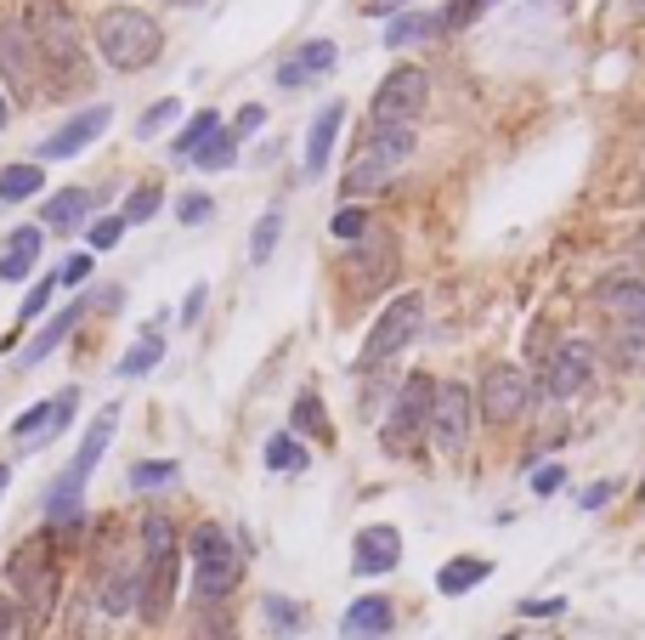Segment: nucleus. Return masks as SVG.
<instances>
[{
  "mask_svg": "<svg viewBox=\"0 0 645 640\" xmlns=\"http://www.w3.org/2000/svg\"><path fill=\"white\" fill-rule=\"evenodd\" d=\"M493 579V561H482V556H459V561H448L436 572V590L441 595H470L475 584H487Z\"/></svg>",
  "mask_w": 645,
  "mask_h": 640,
  "instance_id": "25",
  "label": "nucleus"
},
{
  "mask_svg": "<svg viewBox=\"0 0 645 640\" xmlns=\"http://www.w3.org/2000/svg\"><path fill=\"white\" fill-rule=\"evenodd\" d=\"M176 114H182V103H176V96H164V103H153L142 119H136V137H159V130L176 119Z\"/></svg>",
  "mask_w": 645,
  "mask_h": 640,
  "instance_id": "40",
  "label": "nucleus"
},
{
  "mask_svg": "<svg viewBox=\"0 0 645 640\" xmlns=\"http://www.w3.org/2000/svg\"><path fill=\"white\" fill-rule=\"evenodd\" d=\"M402 561V533L396 527H362L357 533V550H352V572L357 579H385V572H396Z\"/></svg>",
  "mask_w": 645,
  "mask_h": 640,
  "instance_id": "16",
  "label": "nucleus"
},
{
  "mask_svg": "<svg viewBox=\"0 0 645 640\" xmlns=\"http://www.w3.org/2000/svg\"><path fill=\"white\" fill-rule=\"evenodd\" d=\"M261 125H266V108H255V103H250L244 114H238V125H232V137H250V130H261Z\"/></svg>",
  "mask_w": 645,
  "mask_h": 640,
  "instance_id": "50",
  "label": "nucleus"
},
{
  "mask_svg": "<svg viewBox=\"0 0 645 640\" xmlns=\"http://www.w3.org/2000/svg\"><path fill=\"white\" fill-rule=\"evenodd\" d=\"M618 368H634V363H645V329H618Z\"/></svg>",
  "mask_w": 645,
  "mask_h": 640,
  "instance_id": "42",
  "label": "nucleus"
},
{
  "mask_svg": "<svg viewBox=\"0 0 645 640\" xmlns=\"http://www.w3.org/2000/svg\"><path fill=\"white\" fill-rule=\"evenodd\" d=\"M7 579L23 601V624L28 635H41L46 618H51V606H57V567H51V550H46V538H23L18 556L7 561Z\"/></svg>",
  "mask_w": 645,
  "mask_h": 640,
  "instance_id": "5",
  "label": "nucleus"
},
{
  "mask_svg": "<svg viewBox=\"0 0 645 640\" xmlns=\"http://www.w3.org/2000/svg\"><path fill=\"white\" fill-rule=\"evenodd\" d=\"M407 153H414V125H368V130H362V159H357V164L391 176Z\"/></svg>",
  "mask_w": 645,
  "mask_h": 640,
  "instance_id": "17",
  "label": "nucleus"
},
{
  "mask_svg": "<svg viewBox=\"0 0 645 640\" xmlns=\"http://www.w3.org/2000/svg\"><path fill=\"white\" fill-rule=\"evenodd\" d=\"M51 295H57V273H51V278H41V284L28 289V300H23V323H28V318H41V312L51 307Z\"/></svg>",
  "mask_w": 645,
  "mask_h": 640,
  "instance_id": "46",
  "label": "nucleus"
},
{
  "mask_svg": "<svg viewBox=\"0 0 645 640\" xmlns=\"http://www.w3.org/2000/svg\"><path fill=\"white\" fill-rule=\"evenodd\" d=\"M640 239H645V227H640Z\"/></svg>",
  "mask_w": 645,
  "mask_h": 640,
  "instance_id": "59",
  "label": "nucleus"
},
{
  "mask_svg": "<svg viewBox=\"0 0 645 640\" xmlns=\"http://www.w3.org/2000/svg\"><path fill=\"white\" fill-rule=\"evenodd\" d=\"M521 613H527V618H561L566 601H561V595H550V601H521Z\"/></svg>",
  "mask_w": 645,
  "mask_h": 640,
  "instance_id": "49",
  "label": "nucleus"
},
{
  "mask_svg": "<svg viewBox=\"0 0 645 640\" xmlns=\"http://www.w3.org/2000/svg\"><path fill=\"white\" fill-rule=\"evenodd\" d=\"M470 414H475L470 386L441 380V386H436V402H430V443L448 454V459H459L464 443H470Z\"/></svg>",
  "mask_w": 645,
  "mask_h": 640,
  "instance_id": "11",
  "label": "nucleus"
},
{
  "mask_svg": "<svg viewBox=\"0 0 645 640\" xmlns=\"http://www.w3.org/2000/svg\"><path fill=\"white\" fill-rule=\"evenodd\" d=\"M176 579H182L176 527H170V516L153 511V516H142V595H136L148 624L170 618V606H176Z\"/></svg>",
  "mask_w": 645,
  "mask_h": 640,
  "instance_id": "1",
  "label": "nucleus"
},
{
  "mask_svg": "<svg viewBox=\"0 0 645 640\" xmlns=\"http://www.w3.org/2000/svg\"><path fill=\"white\" fill-rule=\"evenodd\" d=\"M7 119H12V108H7V96H0V130H7Z\"/></svg>",
  "mask_w": 645,
  "mask_h": 640,
  "instance_id": "55",
  "label": "nucleus"
},
{
  "mask_svg": "<svg viewBox=\"0 0 645 640\" xmlns=\"http://www.w3.org/2000/svg\"><path fill=\"white\" fill-rule=\"evenodd\" d=\"M34 255H41V227H18L12 244H7V255H0V284H23L28 266H34Z\"/></svg>",
  "mask_w": 645,
  "mask_h": 640,
  "instance_id": "26",
  "label": "nucleus"
},
{
  "mask_svg": "<svg viewBox=\"0 0 645 640\" xmlns=\"http://www.w3.org/2000/svg\"><path fill=\"white\" fill-rule=\"evenodd\" d=\"M595 300L618 318V329H645V273H623V278H606L595 289Z\"/></svg>",
  "mask_w": 645,
  "mask_h": 640,
  "instance_id": "18",
  "label": "nucleus"
},
{
  "mask_svg": "<svg viewBox=\"0 0 645 640\" xmlns=\"http://www.w3.org/2000/svg\"><path fill=\"white\" fill-rule=\"evenodd\" d=\"M487 7H493V0H453V7L441 12V35H448V28H470V23L482 18Z\"/></svg>",
  "mask_w": 645,
  "mask_h": 640,
  "instance_id": "41",
  "label": "nucleus"
},
{
  "mask_svg": "<svg viewBox=\"0 0 645 640\" xmlns=\"http://www.w3.org/2000/svg\"><path fill=\"white\" fill-rule=\"evenodd\" d=\"M7 482H12V470H7V465H0V493H7Z\"/></svg>",
  "mask_w": 645,
  "mask_h": 640,
  "instance_id": "56",
  "label": "nucleus"
},
{
  "mask_svg": "<svg viewBox=\"0 0 645 640\" xmlns=\"http://www.w3.org/2000/svg\"><path fill=\"white\" fill-rule=\"evenodd\" d=\"M430 35H441V12H402L391 28H385V46H414V41H430Z\"/></svg>",
  "mask_w": 645,
  "mask_h": 640,
  "instance_id": "30",
  "label": "nucleus"
},
{
  "mask_svg": "<svg viewBox=\"0 0 645 640\" xmlns=\"http://www.w3.org/2000/svg\"><path fill=\"white\" fill-rule=\"evenodd\" d=\"M278 239H284V216H278V210H266V216L255 221V232H250V261L266 266L272 250H278Z\"/></svg>",
  "mask_w": 645,
  "mask_h": 640,
  "instance_id": "34",
  "label": "nucleus"
},
{
  "mask_svg": "<svg viewBox=\"0 0 645 640\" xmlns=\"http://www.w3.org/2000/svg\"><path fill=\"white\" fill-rule=\"evenodd\" d=\"M159 46H164V28L142 7H108V12L96 18V52L119 75L148 69V62L159 57Z\"/></svg>",
  "mask_w": 645,
  "mask_h": 640,
  "instance_id": "3",
  "label": "nucleus"
},
{
  "mask_svg": "<svg viewBox=\"0 0 645 640\" xmlns=\"http://www.w3.org/2000/svg\"><path fill=\"white\" fill-rule=\"evenodd\" d=\"M85 312H91V300H68V307H62V312H57V318H51V323H46L41 334H34L28 346H23V357H18V363H23V368L46 363V357H51V352H57V346L68 341V329H74V323H80Z\"/></svg>",
  "mask_w": 645,
  "mask_h": 640,
  "instance_id": "21",
  "label": "nucleus"
},
{
  "mask_svg": "<svg viewBox=\"0 0 645 640\" xmlns=\"http://www.w3.org/2000/svg\"><path fill=\"white\" fill-rule=\"evenodd\" d=\"M261 618H266L272 635H284V640L306 629V613H300V606H295L289 595H266V601H261Z\"/></svg>",
  "mask_w": 645,
  "mask_h": 640,
  "instance_id": "32",
  "label": "nucleus"
},
{
  "mask_svg": "<svg viewBox=\"0 0 645 640\" xmlns=\"http://www.w3.org/2000/svg\"><path fill=\"white\" fill-rule=\"evenodd\" d=\"M114 431H119V402H108V409L96 414V425L85 431L80 454L68 459V470H62V477L46 488V516H51V527H74V522H80V499H85V482H91V470L102 465V454H108Z\"/></svg>",
  "mask_w": 645,
  "mask_h": 640,
  "instance_id": "2",
  "label": "nucleus"
},
{
  "mask_svg": "<svg viewBox=\"0 0 645 640\" xmlns=\"http://www.w3.org/2000/svg\"><path fill=\"white\" fill-rule=\"evenodd\" d=\"M28 35H34V52H41V69L51 75L57 91L80 85L85 75V52H80V35H74V18H68L62 0H41L28 18Z\"/></svg>",
  "mask_w": 645,
  "mask_h": 640,
  "instance_id": "4",
  "label": "nucleus"
},
{
  "mask_svg": "<svg viewBox=\"0 0 645 640\" xmlns=\"http://www.w3.org/2000/svg\"><path fill=\"white\" fill-rule=\"evenodd\" d=\"M334 239H346V244H357V239H368V216L352 205V210H339L334 216Z\"/></svg>",
  "mask_w": 645,
  "mask_h": 640,
  "instance_id": "45",
  "label": "nucleus"
},
{
  "mask_svg": "<svg viewBox=\"0 0 645 640\" xmlns=\"http://www.w3.org/2000/svg\"><path fill=\"white\" fill-rule=\"evenodd\" d=\"M289 420H295V431H300V436H329L323 402H318L312 391H300V397H295V414H289Z\"/></svg>",
  "mask_w": 645,
  "mask_h": 640,
  "instance_id": "37",
  "label": "nucleus"
},
{
  "mask_svg": "<svg viewBox=\"0 0 645 640\" xmlns=\"http://www.w3.org/2000/svg\"><path fill=\"white\" fill-rule=\"evenodd\" d=\"M232 624L221 618V601H204V618H198V635L193 640H227Z\"/></svg>",
  "mask_w": 645,
  "mask_h": 640,
  "instance_id": "43",
  "label": "nucleus"
},
{
  "mask_svg": "<svg viewBox=\"0 0 645 640\" xmlns=\"http://www.w3.org/2000/svg\"><path fill=\"white\" fill-rule=\"evenodd\" d=\"M46 187V171L41 164H7V171H0V198H7V205H18V198H34Z\"/></svg>",
  "mask_w": 645,
  "mask_h": 640,
  "instance_id": "31",
  "label": "nucleus"
},
{
  "mask_svg": "<svg viewBox=\"0 0 645 640\" xmlns=\"http://www.w3.org/2000/svg\"><path fill=\"white\" fill-rule=\"evenodd\" d=\"M187 556H193V595L198 601H227L232 584H238V572H244V561H238V550H232V538L216 522H198Z\"/></svg>",
  "mask_w": 645,
  "mask_h": 640,
  "instance_id": "7",
  "label": "nucleus"
},
{
  "mask_svg": "<svg viewBox=\"0 0 645 640\" xmlns=\"http://www.w3.org/2000/svg\"><path fill=\"white\" fill-rule=\"evenodd\" d=\"M108 125H114V108H108V103L80 108L74 119H62V125H57V130H51V137H46L41 148H34V153H41V164H46V159H74V153H85V148H91V142H96Z\"/></svg>",
  "mask_w": 645,
  "mask_h": 640,
  "instance_id": "13",
  "label": "nucleus"
},
{
  "mask_svg": "<svg viewBox=\"0 0 645 640\" xmlns=\"http://www.w3.org/2000/svg\"><path fill=\"white\" fill-rule=\"evenodd\" d=\"M589 380H595V346L572 334V341H561L550 357H543V380H538V386H543V397L566 402V397L584 391Z\"/></svg>",
  "mask_w": 645,
  "mask_h": 640,
  "instance_id": "12",
  "label": "nucleus"
},
{
  "mask_svg": "<svg viewBox=\"0 0 645 640\" xmlns=\"http://www.w3.org/2000/svg\"><path fill=\"white\" fill-rule=\"evenodd\" d=\"M12 624H18V606H12L7 595H0V640H7V635H12Z\"/></svg>",
  "mask_w": 645,
  "mask_h": 640,
  "instance_id": "54",
  "label": "nucleus"
},
{
  "mask_svg": "<svg viewBox=\"0 0 645 640\" xmlns=\"http://www.w3.org/2000/svg\"><path fill=\"white\" fill-rule=\"evenodd\" d=\"M74 409H80V391H57L51 402H34L28 414H18L12 436H18L23 448H34V443H51V436H62V425L74 420Z\"/></svg>",
  "mask_w": 645,
  "mask_h": 640,
  "instance_id": "14",
  "label": "nucleus"
},
{
  "mask_svg": "<svg viewBox=\"0 0 645 640\" xmlns=\"http://www.w3.org/2000/svg\"><path fill=\"white\" fill-rule=\"evenodd\" d=\"M266 470H306V448L295 443L289 431L266 436Z\"/></svg>",
  "mask_w": 645,
  "mask_h": 640,
  "instance_id": "35",
  "label": "nucleus"
},
{
  "mask_svg": "<svg viewBox=\"0 0 645 640\" xmlns=\"http://www.w3.org/2000/svg\"><path fill=\"white\" fill-rule=\"evenodd\" d=\"M85 278H91V255H68L57 273V284H85Z\"/></svg>",
  "mask_w": 645,
  "mask_h": 640,
  "instance_id": "48",
  "label": "nucleus"
},
{
  "mask_svg": "<svg viewBox=\"0 0 645 640\" xmlns=\"http://www.w3.org/2000/svg\"><path fill=\"white\" fill-rule=\"evenodd\" d=\"M232 153H238V137H232V130H216V137L193 153V164H198V171H227Z\"/></svg>",
  "mask_w": 645,
  "mask_h": 640,
  "instance_id": "36",
  "label": "nucleus"
},
{
  "mask_svg": "<svg viewBox=\"0 0 645 640\" xmlns=\"http://www.w3.org/2000/svg\"><path fill=\"white\" fill-rule=\"evenodd\" d=\"M176 459H136L130 465V488L136 493H153V488H170V482H176Z\"/></svg>",
  "mask_w": 645,
  "mask_h": 640,
  "instance_id": "33",
  "label": "nucleus"
},
{
  "mask_svg": "<svg viewBox=\"0 0 645 640\" xmlns=\"http://www.w3.org/2000/svg\"><path fill=\"white\" fill-rule=\"evenodd\" d=\"M176 7H198V0H176Z\"/></svg>",
  "mask_w": 645,
  "mask_h": 640,
  "instance_id": "58",
  "label": "nucleus"
},
{
  "mask_svg": "<svg viewBox=\"0 0 645 640\" xmlns=\"http://www.w3.org/2000/svg\"><path fill=\"white\" fill-rule=\"evenodd\" d=\"M425 96H430L425 69H419V62H402V69H391L380 80V91H373L368 125H414V114L425 108Z\"/></svg>",
  "mask_w": 645,
  "mask_h": 640,
  "instance_id": "9",
  "label": "nucleus"
},
{
  "mask_svg": "<svg viewBox=\"0 0 645 640\" xmlns=\"http://www.w3.org/2000/svg\"><path fill=\"white\" fill-rule=\"evenodd\" d=\"M0 69H7L18 96L41 85V52H34L28 23H7V28H0Z\"/></svg>",
  "mask_w": 645,
  "mask_h": 640,
  "instance_id": "15",
  "label": "nucleus"
},
{
  "mask_svg": "<svg viewBox=\"0 0 645 640\" xmlns=\"http://www.w3.org/2000/svg\"><path fill=\"white\" fill-rule=\"evenodd\" d=\"M629 7H634V12H640V18H645V0H629Z\"/></svg>",
  "mask_w": 645,
  "mask_h": 640,
  "instance_id": "57",
  "label": "nucleus"
},
{
  "mask_svg": "<svg viewBox=\"0 0 645 640\" xmlns=\"http://www.w3.org/2000/svg\"><path fill=\"white\" fill-rule=\"evenodd\" d=\"M221 130V119H216V108H198L182 130H176V142H170V159H182V164H193V153L204 148Z\"/></svg>",
  "mask_w": 645,
  "mask_h": 640,
  "instance_id": "27",
  "label": "nucleus"
},
{
  "mask_svg": "<svg viewBox=\"0 0 645 640\" xmlns=\"http://www.w3.org/2000/svg\"><path fill=\"white\" fill-rule=\"evenodd\" d=\"M198 312H204V284H198V289H193V295L182 300V323H193Z\"/></svg>",
  "mask_w": 645,
  "mask_h": 640,
  "instance_id": "53",
  "label": "nucleus"
},
{
  "mask_svg": "<svg viewBox=\"0 0 645 640\" xmlns=\"http://www.w3.org/2000/svg\"><path fill=\"white\" fill-rule=\"evenodd\" d=\"M136 595H142V561H114L108 579H102V606L108 613H130Z\"/></svg>",
  "mask_w": 645,
  "mask_h": 640,
  "instance_id": "24",
  "label": "nucleus"
},
{
  "mask_svg": "<svg viewBox=\"0 0 645 640\" xmlns=\"http://www.w3.org/2000/svg\"><path fill=\"white\" fill-rule=\"evenodd\" d=\"M402 7H414V0H362V12H368V18H396Z\"/></svg>",
  "mask_w": 645,
  "mask_h": 640,
  "instance_id": "51",
  "label": "nucleus"
},
{
  "mask_svg": "<svg viewBox=\"0 0 645 640\" xmlns=\"http://www.w3.org/2000/svg\"><path fill=\"white\" fill-rule=\"evenodd\" d=\"M125 239V216H102V221H91V250H114Z\"/></svg>",
  "mask_w": 645,
  "mask_h": 640,
  "instance_id": "44",
  "label": "nucleus"
},
{
  "mask_svg": "<svg viewBox=\"0 0 645 640\" xmlns=\"http://www.w3.org/2000/svg\"><path fill=\"white\" fill-rule=\"evenodd\" d=\"M391 624H396L391 601H385V595H362V601L346 606V618H339V635H346V640H385Z\"/></svg>",
  "mask_w": 645,
  "mask_h": 640,
  "instance_id": "19",
  "label": "nucleus"
},
{
  "mask_svg": "<svg viewBox=\"0 0 645 640\" xmlns=\"http://www.w3.org/2000/svg\"><path fill=\"white\" fill-rule=\"evenodd\" d=\"M430 402H436V380L430 375H414V380H402L396 402H391V414L380 425V448L391 459H407L425 436H430Z\"/></svg>",
  "mask_w": 645,
  "mask_h": 640,
  "instance_id": "6",
  "label": "nucleus"
},
{
  "mask_svg": "<svg viewBox=\"0 0 645 640\" xmlns=\"http://www.w3.org/2000/svg\"><path fill=\"white\" fill-rule=\"evenodd\" d=\"M391 266H396V250H391L385 239H373V261H368V255H352L346 273H352L357 289H380V284L391 278Z\"/></svg>",
  "mask_w": 645,
  "mask_h": 640,
  "instance_id": "28",
  "label": "nucleus"
},
{
  "mask_svg": "<svg viewBox=\"0 0 645 640\" xmlns=\"http://www.w3.org/2000/svg\"><path fill=\"white\" fill-rule=\"evenodd\" d=\"M159 357H164V334H159V329H148L142 341H136V346L119 357V380H142V375H153Z\"/></svg>",
  "mask_w": 645,
  "mask_h": 640,
  "instance_id": "29",
  "label": "nucleus"
},
{
  "mask_svg": "<svg viewBox=\"0 0 645 640\" xmlns=\"http://www.w3.org/2000/svg\"><path fill=\"white\" fill-rule=\"evenodd\" d=\"M419 323H425V300H419V289H407V295H396L391 307L373 318V329H368V341H362V357H357V368H380V363H391L407 341L419 334Z\"/></svg>",
  "mask_w": 645,
  "mask_h": 640,
  "instance_id": "8",
  "label": "nucleus"
},
{
  "mask_svg": "<svg viewBox=\"0 0 645 640\" xmlns=\"http://www.w3.org/2000/svg\"><path fill=\"white\" fill-rule=\"evenodd\" d=\"M176 216H182V227H204V221L216 216V198L210 193H182L176 198Z\"/></svg>",
  "mask_w": 645,
  "mask_h": 640,
  "instance_id": "39",
  "label": "nucleus"
},
{
  "mask_svg": "<svg viewBox=\"0 0 645 640\" xmlns=\"http://www.w3.org/2000/svg\"><path fill=\"white\" fill-rule=\"evenodd\" d=\"M334 41H306L289 62H278V85L284 91H300V85H312V80H323L329 69H334Z\"/></svg>",
  "mask_w": 645,
  "mask_h": 640,
  "instance_id": "20",
  "label": "nucleus"
},
{
  "mask_svg": "<svg viewBox=\"0 0 645 640\" xmlns=\"http://www.w3.org/2000/svg\"><path fill=\"white\" fill-rule=\"evenodd\" d=\"M527 402H532V380H527V368H521V363H493V368H487V380H482V391H475V409H482L487 425H509V420H521V414H527Z\"/></svg>",
  "mask_w": 645,
  "mask_h": 640,
  "instance_id": "10",
  "label": "nucleus"
},
{
  "mask_svg": "<svg viewBox=\"0 0 645 640\" xmlns=\"http://www.w3.org/2000/svg\"><path fill=\"white\" fill-rule=\"evenodd\" d=\"M561 482H566V470H561V465L532 470V493H561Z\"/></svg>",
  "mask_w": 645,
  "mask_h": 640,
  "instance_id": "47",
  "label": "nucleus"
},
{
  "mask_svg": "<svg viewBox=\"0 0 645 640\" xmlns=\"http://www.w3.org/2000/svg\"><path fill=\"white\" fill-rule=\"evenodd\" d=\"M339 125H346V103H329L312 130H306V176H323V164L334 153V137H339Z\"/></svg>",
  "mask_w": 645,
  "mask_h": 640,
  "instance_id": "23",
  "label": "nucleus"
},
{
  "mask_svg": "<svg viewBox=\"0 0 645 640\" xmlns=\"http://www.w3.org/2000/svg\"><path fill=\"white\" fill-rule=\"evenodd\" d=\"M606 499H611V482H595V488H584V499H577V504H584V511H600Z\"/></svg>",
  "mask_w": 645,
  "mask_h": 640,
  "instance_id": "52",
  "label": "nucleus"
},
{
  "mask_svg": "<svg viewBox=\"0 0 645 640\" xmlns=\"http://www.w3.org/2000/svg\"><path fill=\"white\" fill-rule=\"evenodd\" d=\"M91 210H96V193H85V187H62V193H51L46 205H41V227H51V232H74Z\"/></svg>",
  "mask_w": 645,
  "mask_h": 640,
  "instance_id": "22",
  "label": "nucleus"
},
{
  "mask_svg": "<svg viewBox=\"0 0 645 640\" xmlns=\"http://www.w3.org/2000/svg\"><path fill=\"white\" fill-rule=\"evenodd\" d=\"M153 216H159V187H153V182L130 187V198H125V227H130V221H153Z\"/></svg>",
  "mask_w": 645,
  "mask_h": 640,
  "instance_id": "38",
  "label": "nucleus"
}]
</instances>
